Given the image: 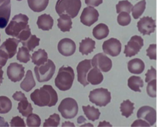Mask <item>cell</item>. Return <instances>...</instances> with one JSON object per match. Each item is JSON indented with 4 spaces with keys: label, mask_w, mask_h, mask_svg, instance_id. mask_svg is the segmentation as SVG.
<instances>
[{
    "label": "cell",
    "mask_w": 157,
    "mask_h": 127,
    "mask_svg": "<svg viewBox=\"0 0 157 127\" xmlns=\"http://www.w3.org/2000/svg\"><path fill=\"white\" fill-rule=\"evenodd\" d=\"M131 126H150L149 123L142 119H138L134 121Z\"/></svg>",
    "instance_id": "cell-45"
},
{
    "label": "cell",
    "mask_w": 157,
    "mask_h": 127,
    "mask_svg": "<svg viewBox=\"0 0 157 127\" xmlns=\"http://www.w3.org/2000/svg\"><path fill=\"white\" fill-rule=\"evenodd\" d=\"M102 50L104 52L112 56H118L121 50V44L116 38H110L102 44Z\"/></svg>",
    "instance_id": "cell-12"
},
{
    "label": "cell",
    "mask_w": 157,
    "mask_h": 127,
    "mask_svg": "<svg viewBox=\"0 0 157 127\" xmlns=\"http://www.w3.org/2000/svg\"><path fill=\"white\" fill-rule=\"evenodd\" d=\"M137 117L145 119L150 126H152L156 121V112L154 108L144 106L139 109L137 112Z\"/></svg>",
    "instance_id": "cell-15"
},
{
    "label": "cell",
    "mask_w": 157,
    "mask_h": 127,
    "mask_svg": "<svg viewBox=\"0 0 157 127\" xmlns=\"http://www.w3.org/2000/svg\"><path fill=\"white\" fill-rule=\"evenodd\" d=\"M12 107L10 99L5 96H0V114H6L9 112Z\"/></svg>",
    "instance_id": "cell-34"
},
{
    "label": "cell",
    "mask_w": 157,
    "mask_h": 127,
    "mask_svg": "<svg viewBox=\"0 0 157 127\" xmlns=\"http://www.w3.org/2000/svg\"><path fill=\"white\" fill-rule=\"evenodd\" d=\"M146 7V1L142 0L136 3L131 9L132 15L134 19L139 18L144 13Z\"/></svg>",
    "instance_id": "cell-32"
},
{
    "label": "cell",
    "mask_w": 157,
    "mask_h": 127,
    "mask_svg": "<svg viewBox=\"0 0 157 127\" xmlns=\"http://www.w3.org/2000/svg\"><path fill=\"white\" fill-rule=\"evenodd\" d=\"M83 111L86 118L93 121L98 120L101 113L98 109L95 108L94 106L88 105L86 106H82Z\"/></svg>",
    "instance_id": "cell-28"
},
{
    "label": "cell",
    "mask_w": 157,
    "mask_h": 127,
    "mask_svg": "<svg viewBox=\"0 0 157 127\" xmlns=\"http://www.w3.org/2000/svg\"><path fill=\"white\" fill-rule=\"evenodd\" d=\"M37 25L39 29L44 31H48L53 27V19L50 15L44 13L38 17Z\"/></svg>",
    "instance_id": "cell-21"
},
{
    "label": "cell",
    "mask_w": 157,
    "mask_h": 127,
    "mask_svg": "<svg viewBox=\"0 0 157 127\" xmlns=\"http://www.w3.org/2000/svg\"><path fill=\"white\" fill-rule=\"evenodd\" d=\"M71 18L67 14H61L58 18V27L63 32L69 31L72 28Z\"/></svg>",
    "instance_id": "cell-25"
},
{
    "label": "cell",
    "mask_w": 157,
    "mask_h": 127,
    "mask_svg": "<svg viewBox=\"0 0 157 127\" xmlns=\"http://www.w3.org/2000/svg\"><path fill=\"white\" fill-rule=\"evenodd\" d=\"M36 86V82L34 79L32 71L28 70L26 72L25 77L20 83V87L26 92H29Z\"/></svg>",
    "instance_id": "cell-23"
},
{
    "label": "cell",
    "mask_w": 157,
    "mask_h": 127,
    "mask_svg": "<svg viewBox=\"0 0 157 127\" xmlns=\"http://www.w3.org/2000/svg\"><path fill=\"white\" fill-rule=\"evenodd\" d=\"M146 51H147V56H148L150 60H155L156 59V44H150Z\"/></svg>",
    "instance_id": "cell-43"
},
{
    "label": "cell",
    "mask_w": 157,
    "mask_h": 127,
    "mask_svg": "<svg viewBox=\"0 0 157 127\" xmlns=\"http://www.w3.org/2000/svg\"><path fill=\"white\" fill-rule=\"evenodd\" d=\"M58 111L62 117L66 119L74 118L78 110V107L76 101L72 98H66L61 101L58 107Z\"/></svg>",
    "instance_id": "cell-6"
},
{
    "label": "cell",
    "mask_w": 157,
    "mask_h": 127,
    "mask_svg": "<svg viewBox=\"0 0 157 127\" xmlns=\"http://www.w3.org/2000/svg\"><path fill=\"white\" fill-rule=\"evenodd\" d=\"M99 12L92 6H88L83 9L80 15V21L84 25L90 26L98 20Z\"/></svg>",
    "instance_id": "cell-10"
},
{
    "label": "cell",
    "mask_w": 157,
    "mask_h": 127,
    "mask_svg": "<svg viewBox=\"0 0 157 127\" xmlns=\"http://www.w3.org/2000/svg\"><path fill=\"white\" fill-rule=\"evenodd\" d=\"M12 98L15 101H21L23 99H26V97L25 96V94L23 93L21 91H16L12 96Z\"/></svg>",
    "instance_id": "cell-48"
},
{
    "label": "cell",
    "mask_w": 157,
    "mask_h": 127,
    "mask_svg": "<svg viewBox=\"0 0 157 127\" xmlns=\"http://www.w3.org/2000/svg\"><path fill=\"white\" fill-rule=\"evenodd\" d=\"M0 36H1V34H0ZM0 41H1V39H0Z\"/></svg>",
    "instance_id": "cell-53"
},
{
    "label": "cell",
    "mask_w": 157,
    "mask_h": 127,
    "mask_svg": "<svg viewBox=\"0 0 157 127\" xmlns=\"http://www.w3.org/2000/svg\"><path fill=\"white\" fill-rule=\"evenodd\" d=\"M144 45V40L139 36H133L124 46V53L126 57H131L137 55Z\"/></svg>",
    "instance_id": "cell-8"
},
{
    "label": "cell",
    "mask_w": 157,
    "mask_h": 127,
    "mask_svg": "<svg viewBox=\"0 0 157 127\" xmlns=\"http://www.w3.org/2000/svg\"><path fill=\"white\" fill-rule=\"evenodd\" d=\"M131 20V16L129 15V13L125 12L119 13L117 17V22L121 26H124L128 25L130 23Z\"/></svg>",
    "instance_id": "cell-39"
},
{
    "label": "cell",
    "mask_w": 157,
    "mask_h": 127,
    "mask_svg": "<svg viewBox=\"0 0 157 127\" xmlns=\"http://www.w3.org/2000/svg\"><path fill=\"white\" fill-rule=\"evenodd\" d=\"M95 41L90 37L82 40L79 44V52L82 55H87L91 53L95 48Z\"/></svg>",
    "instance_id": "cell-22"
},
{
    "label": "cell",
    "mask_w": 157,
    "mask_h": 127,
    "mask_svg": "<svg viewBox=\"0 0 157 127\" xmlns=\"http://www.w3.org/2000/svg\"><path fill=\"white\" fill-rule=\"evenodd\" d=\"M8 59V57L4 53V52L0 50V68H2V67L6 65Z\"/></svg>",
    "instance_id": "cell-46"
},
{
    "label": "cell",
    "mask_w": 157,
    "mask_h": 127,
    "mask_svg": "<svg viewBox=\"0 0 157 127\" xmlns=\"http://www.w3.org/2000/svg\"><path fill=\"white\" fill-rule=\"evenodd\" d=\"M28 20L29 18L25 14L19 13L15 15L6 28V33L9 36L17 37L20 32L26 28Z\"/></svg>",
    "instance_id": "cell-4"
},
{
    "label": "cell",
    "mask_w": 157,
    "mask_h": 127,
    "mask_svg": "<svg viewBox=\"0 0 157 127\" xmlns=\"http://www.w3.org/2000/svg\"><path fill=\"white\" fill-rule=\"evenodd\" d=\"M41 123V120L40 117L35 114H30L27 116L26 124L29 127H38L40 126Z\"/></svg>",
    "instance_id": "cell-38"
},
{
    "label": "cell",
    "mask_w": 157,
    "mask_h": 127,
    "mask_svg": "<svg viewBox=\"0 0 157 127\" xmlns=\"http://www.w3.org/2000/svg\"><path fill=\"white\" fill-rule=\"evenodd\" d=\"M31 101L40 107L55 106L58 102V94L52 86L44 85L39 89L35 90L31 94Z\"/></svg>",
    "instance_id": "cell-1"
},
{
    "label": "cell",
    "mask_w": 157,
    "mask_h": 127,
    "mask_svg": "<svg viewBox=\"0 0 157 127\" xmlns=\"http://www.w3.org/2000/svg\"><path fill=\"white\" fill-rule=\"evenodd\" d=\"M134 104L131 102L129 99L123 101L120 105V111L121 112V115L126 118L130 117L132 114L134 109Z\"/></svg>",
    "instance_id": "cell-31"
},
{
    "label": "cell",
    "mask_w": 157,
    "mask_h": 127,
    "mask_svg": "<svg viewBox=\"0 0 157 127\" xmlns=\"http://www.w3.org/2000/svg\"><path fill=\"white\" fill-rule=\"evenodd\" d=\"M103 0H85V4L88 6L97 7L102 3Z\"/></svg>",
    "instance_id": "cell-47"
},
{
    "label": "cell",
    "mask_w": 157,
    "mask_h": 127,
    "mask_svg": "<svg viewBox=\"0 0 157 127\" xmlns=\"http://www.w3.org/2000/svg\"><path fill=\"white\" fill-rule=\"evenodd\" d=\"M0 126H9L8 123L1 117H0Z\"/></svg>",
    "instance_id": "cell-49"
},
{
    "label": "cell",
    "mask_w": 157,
    "mask_h": 127,
    "mask_svg": "<svg viewBox=\"0 0 157 127\" xmlns=\"http://www.w3.org/2000/svg\"><path fill=\"white\" fill-rule=\"evenodd\" d=\"M20 41L15 38H8L0 46V50L4 52L8 58H12L17 53Z\"/></svg>",
    "instance_id": "cell-17"
},
{
    "label": "cell",
    "mask_w": 157,
    "mask_h": 127,
    "mask_svg": "<svg viewBox=\"0 0 157 127\" xmlns=\"http://www.w3.org/2000/svg\"><path fill=\"white\" fill-rule=\"evenodd\" d=\"M104 79L103 75L101 71L96 67H93L88 71L86 75V80L88 83L93 85L100 84Z\"/></svg>",
    "instance_id": "cell-19"
},
{
    "label": "cell",
    "mask_w": 157,
    "mask_h": 127,
    "mask_svg": "<svg viewBox=\"0 0 157 127\" xmlns=\"http://www.w3.org/2000/svg\"><path fill=\"white\" fill-rule=\"evenodd\" d=\"M17 109L20 114L23 117H27L33 112V107L31 104L28 101L27 98L20 101V102L18 104Z\"/></svg>",
    "instance_id": "cell-30"
},
{
    "label": "cell",
    "mask_w": 157,
    "mask_h": 127,
    "mask_svg": "<svg viewBox=\"0 0 157 127\" xmlns=\"http://www.w3.org/2000/svg\"><path fill=\"white\" fill-rule=\"evenodd\" d=\"M31 60L34 64L40 65L47 62L48 60V54L45 50L39 49L32 54Z\"/></svg>",
    "instance_id": "cell-26"
},
{
    "label": "cell",
    "mask_w": 157,
    "mask_h": 127,
    "mask_svg": "<svg viewBox=\"0 0 157 127\" xmlns=\"http://www.w3.org/2000/svg\"><path fill=\"white\" fill-rule=\"evenodd\" d=\"M81 6L80 0H58L55 10L59 15L64 13L71 18H74L78 15Z\"/></svg>",
    "instance_id": "cell-3"
},
{
    "label": "cell",
    "mask_w": 157,
    "mask_h": 127,
    "mask_svg": "<svg viewBox=\"0 0 157 127\" xmlns=\"http://www.w3.org/2000/svg\"><path fill=\"white\" fill-rule=\"evenodd\" d=\"M60 121V117L59 115L57 114H53L46 119L44 121L43 126L45 127H57Z\"/></svg>",
    "instance_id": "cell-37"
},
{
    "label": "cell",
    "mask_w": 157,
    "mask_h": 127,
    "mask_svg": "<svg viewBox=\"0 0 157 127\" xmlns=\"http://www.w3.org/2000/svg\"><path fill=\"white\" fill-rule=\"evenodd\" d=\"M91 66L90 60H84L80 61L77 66V80L83 87H86L89 84L86 80V75Z\"/></svg>",
    "instance_id": "cell-13"
},
{
    "label": "cell",
    "mask_w": 157,
    "mask_h": 127,
    "mask_svg": "<svg viewBox=\"0 0 157 127\" xmlns=\"http://www.w3.org/2000/svg\"><path fill=\"white\" fill-rule=\"evenodd\" d=\"M128 69L132 74H140L145 69V64L140 58H134L128 62Z\"/></svg>",
    "instance_id": "cell-20"
},
{
    "label": "cell",
    "mask_w": 157,
    "mask_h": 127,
    "mask_svg": "<svg viewBox=\"0 0 157 127\" xmlns=\"http://www.w3.org/2000/svg\"><path fill=\"white\" fill-rule=\"evenodd\" d=\"M29 8L34 12H40L44 10L48 4L49 0H27Z\"/></svg>",
    "instance_id": "cell-27"
},
{
    "label": "cell",
    "mask_w": 157,
    "mask_h": 127,
    "mask_svg": "<svg viewBox=\"0 0 157 127\" xmlns=\"http://www.w3.org/2000/svg\"><path fill=\"white\" fill-rule=\"evenodd\" d=\"M11 12L10 1H6L0 6V28H4L8 24Z\"/></svg>",
    "instance_id": "cell-18"
},
{
    "label": "cell",
    "mask_w": 157,
    "mask_h": 127,
    "mask_svg": "<svg viewBox=\"0 0 157 127\" xmlns=\"http://www.w3.org/2000/svg\"><path fill=\"white\" fill-rule=\"evenodd\" d=\"M17 1H21V0H17Z\"/></svg>",
    "instance_id": "cell-52"
},
{
    "label": "cell",
    "mask_w": 157,
    "mask_h": 127,
    "mask_svg": "<svg viewBox=\"0 0 157 127\" xmlns=\"http://www.w3.org/2000/svg\"><path fill=\"white\" fill-rule=\"evenodd\" d=\"M7 75L13 82H19L25 75V67L17 63H12L7 67Z\"/></svg>",
    "instance_id": "cell-11"
},
{
    "label": "cell",
    "mask_w": 157,
    "mask_h": 127,
    "mask_svg": "<svg viewBox=\"0 0 157 127\" xmlns=\"http://www.w3.org/2000/svg\"><path fill=\"white\" fill-rule=\"evenodd\" d=\"M40 39L37 37L36 35H31L30 37L25 41L21 42L23 47L28 48L29 51H33L36 47L39 45Z\"/></svg>",
    "instance_id": "cell-33"
},
{
    "label": "cell",
    "mask_w": 157,
    "mask_h": 127,
    "mask_svg": "<svg viewBox=\"0 0 157 127\" xmlns=\"http://www.w3.org/2000/svg\"><path fill=\"white\" fill-rule=\"evenodd\" d=\"M31 35V29H30L29 26L28 25L26 28L24 29L22 31H21L20 33L17 36V38L19 40L20 42H21L27 40L30 37Z\"/></svg>",
    "instance_id": "cell-41"
},
{
    "label": "cell",
    "mask_w": 157,
    "mask_h": 127,
    "mask_svg": "<svg viewBox=\"0 0 157 127\" xmlns=\"http://www.w3.org/2000/svg\"><path fill=\"white\" fill-rule=\"evenodd\" d=\"M145 82L148 83V82L156 79V69L151 66L150 69H148L145 74Z\"/></svg>",
    "instance_id": "cell-44"
},
{
    "label": "cell",
    "mask_w": 157,
    "mask_h": 127,
    "mask_svg": "<svg viewBox=\"0 0 157 127\" xmlns=\"http://www.w3.org/2000/svg\"><path fill=\"white\" fill-rule=\"evenodd\" d=\"M137 26L141 34L143 35H150L155 30V20L150 17H143L137 22Z\"/></svg>",
    "instance_id": "cell-14"
},
{
    "label": "cell",
    "mask_w": 157,
    "mask_h": 127,
    "mask_svg": "<svg viewBox=\"0 0 157 127\" xmlns=\"http://www.w3.org/2000/svg\"><path fill=\"white\" fill-rule=\"evenodd\" d=\"M109 33V28L104 23H99L93 29V35L98 40H101L107 37Z\"/></svg>",
    "instance_id": "cell-24"
},
{
    "label": "cell",
    "mask_w": 157,
    "mask_h": 127,
    "mask_svg": "<svg viewBox=\"0 0 157 127\" xmlns=\"http://www.w3.org/2000/svg\"><path fill=\"white\" fill-rule=\"evenodd\" d=\"M91 63L92 66L98 67L104 72L109 71L112 66V60L103 53L95 55L91 60Z\"/></svg>",
    "instance_id": "cell-9"
},
{
    "label": "cell",
    "mask_w": 157,
    "mask_h": 127,
    "mask_svg": "<svg viewBox=\"0 0 157 127\" xmlns=\"http://www.w3.org/2000/svg\"><path fill=\"white\" fill-rule=\"evenodd\" d=\"M10 1V0H0V6H1L2 3H4V2H6V1Z\"/></svg>",
    "instance_id": "cell-51"
},
{
    "label": "cell",
    "mask_w": 157,
    "mask_h": 127,
    "mask_svg": "<svg viewBox=\"0 0 157 127\" xmlns=\"http://www.w3.org/2000/svg\"><path fill=\"white\" fill-rule=\"evenodd\" d=\"M55 65L53 61L47 60V62L34 67V72L39 82H44L50 80L55 72Z\"/></svg>",
    "instance_id": "cell-5"
},
{
    "label": "cell",
    "mask_w": 157,
    "mask_h": 127,
    "mask_svg": "<svg viewBox=\"0 0 157 127\" xmlns=\"http://www.w3.org/2000/svg\"><path fill=\"white\" fill-rule=\"evenodd\" d=\"M89 99L90 102L98 106H105L110 102L111 93L106 88L94 89L90 92Z\"/></svg>",
    "instance_id": "cell-7"
},
{
    "label": "cell",
    "mask_w": 157,
    "mask_h": 127,
    "mask_svg": "<svg viewBox=\"0 0 157 127\" xmlns=\"http://www.w3.org/2000/svg\"><path fill=\"white\" fill-rule=\"evenodd\" d=\"M31 55L29 50L25 47H20L17 55V59L21 63H26L30 60Z\"/></svg>",
    "instance_id": "cell-35"
},
{
    "label": "cell",
    "mask_w": 157,
    "mask_h": 127,
    "mask_svg": "<svg viewBox=\"0 0 157 127\" xmlns=\"http://www.w3.org/2000/svg\"><path fill=\"white\" fill-rule=\"evenodd\" d=\"M132 7V4L128 0L120 1L116 5L117 13H119L122 12H125L129 13L131 12V9Z\"/></svg>",
    "instance_id": "cell-36"
},
{
    "label": "cell",
    "mask_w": 157,
    "mask_h": 127,
    "mask_svg": "<svg viewBox=\"0 0 157 127\" xmlns=\"http://www.w3.org/2000/svg\"><path fill=\"white\" fill-rule=\"evenodd\" d=\"M3 71L0 68V85L2 83V80H3Z\"/></svg>",
    "instance_id": "cell-50"
},
{
    "label": "cell",
    "mask_w": 157,
    "mask_h": 127,
    "mask_svg": "<svg viewBox=\"0 0 157 127\" xmlns=\"http://www.w3.org/2000/svg\"><path fill=\"white\" fill-rule=\"evenodd\" d=\"M128 86L131 90L134 91L141 92V90L140 88L144 87V82L141 77L132 75L128 80Z\"/></svg>",
    "instance_id": "cell-29"
},
{
    "label": "cell",
    "mask_w": 157,
    "mask_h": 127,
    "mask_svg": "<svg viewBox=\"0 0 157 127\" xmlns=\"http://www.w3.org/2000/svg\"><path fill=\"white\" fill-rule=\"evenodd\" d=\"M58 50L59 53L65 56L73 55L76 50L75 42L69 38H64L59 40L58 44Z\"/></svg>",
    "instance_id": "cell-16"
},
{
    "label": "cell",
    "mask_w": 157,
    "mask_h": 127,
    "mask_svg": "<svg viewBox=\"0 0 157 127\" xmlns=\"http://www.w3.org/2000/svg\"><path fill=\"white\" fill-rule=\"evenodd\" d=\"M10 126L12 127H17V126H26L25 121L23 118L19 116L14 117L12 118L10 122Z\"/></svg>",
    "instance_id": "cell-42"
},
{
    "label": "cell",
    "mask_w": 157,
    "mask_h": 127,
    "mask_svg": "<svg viewBox=\"0 0 157 127\" xmlns=\"http://www.w3.org/2000/svg\"><path fill=\"white\" fill-rule=\"evenodd\" d=\"M74 77L73 69L70 66H63L59 69L55 79V86L61 91L69 90L73 84Z\"/></svg>",
    "instance_id": "cell-2"
},
{
    "label": "cell",
    "mask_w": 157,
    "mask_h": 127,
    "mask_svg": "<svg viewBox=\"0 0 157 127\" xmlns=\"http://www.w3.org/2000/svg\"><path fill=\"white\" fill-rule=\"evenodd\" d=\"M147 93L151 98L156 96V80L154 79L148 82L147 86Z\"/></svg>",
    "instance_id": "cell-40"
}]
</instances>
